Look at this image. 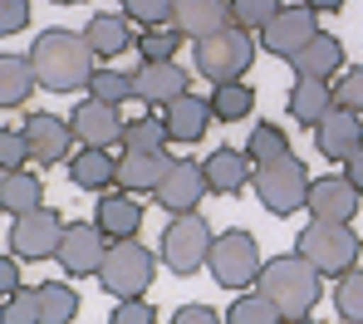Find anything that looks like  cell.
<instances>
[{
	"label": "cell",
	"instance_id": "60d3db41",
	"mask_svg": "<svg viewBox=\"0 0 363 324\" xmlns=\"http://www.w3.org/2000/svg\"><path fill=\"white\" fill-rule=\"evenodd\" d=\"M334 104L363 113V69H339L334 74Z\"/></svg>",
	"mask_w": 363,
	"mask_h": 324
},
{
	"label": "cell",
	"instance_id": "f546056e",
	"mask_svg": "<svg viewBox=\"0 0 363 324\" xmlns=\"http://www.w3.org/2000/svg\"><path fill=\"white\" fill-rule=\"evenodd\" d=\"M79 320V290L64 280L40 285V324H74Z\"/></svg>",
	"mask_w": 363,
	"mask_h": 324
},
{
	"label": "cell",
	"instance_id": "7402d4cb",
	"mask_svg": "<svg viewBox=\"0 0 363 324\" xmlns=\"http://www.w3.org/2000/svg\"><path fill=\"white\" fill-rule=\"evenodd\" d=\"M69 182L79 192H108V187H118V157L108 147H84L69 157Z\"/></svg>",
	"mask_w": 363,
	"mask_h": 324
},
{
	"label": "cell",
	"instance_id": "603a6c76",
	"mask_svg": "<svg viewBox=\"0 0 363 324\" xmlns=\"http://www.w3.org/2000/svg\"><path fill=\"white\" fill-rule=\"evenodd\" d=\"M172 152H123L118 157V187L123 192H157V182L167 177Z\"/></svg>",
	"mask_w": 363,
	"mask_h": 324
},
{
	"label": "cell",
	"instance_id": "d590c367",
	"mask_svg": "<svg viewBox=\"0 0 363 324\" xmlns=\"http://www.w3.org/2000/svg\"><path fill=\"white\" fill-rule=\"evenodd\" d=\"M280 5L285 0H231V25H241L250 35H260L275 15H280Z\"/></svg>",
	"mask_w": 363,
	"mask_h": 324
},
{
	"label": "cell",
	"instance_id": "277c9868",
	"mask_svg": "<svg viewBox=\"0 0 363 324\" xmlns=\"http://www.w3.org/2000/svg\"><path fill=\"white\" fill-rule=\"evenodd\" d=\"M309 167H304L295 152H285V157H275V162H260L255 167V177H250V187L260 196V206L270 211V216H295L304 206V196H309Z\"/></svg>",
	"mask_w": 363,
	"mask_h": 324
},
{
	"label": "cell",
	"instance_id": "1f68e13d",
	"mask_svg": "<svg viewBox=\"0 0 363 324\" xmlns=\"http://www.w3.org/2000/svg\"><path fill=\"white\" fill-rule=\"evenodd\" d=\"M334 310H339V324H363V270H344L334 280Z\"/></svg>",
	"mask_w": 363,
	"mask_h": 324
},
{
	"label": "cell",
	"instance_id": "7bdbcfd3",
	"mask_svg": "<svg viewBox=\"0 0 363 324\" xmlns=\"http://www.w3.org/2000/svg\"><path fill=\"white\" fill-rule=\"evenodd\" d=\"M30 25V0H0V40Z\"/></svg>",
	"mask_w": 363,
	"mask_h": 324
},
{
	"label": "cell",
	"instance_id": "4dcf8cb0",
	"mask_svg": "<svg viewBox=\"0 0 363 324\" xmlns=\"http://www.w3.org/2000/svg\"><path fill=\"white\" fill-rule=\"evenodd\" d=\"M167 143H172V133L152 113H143V118H133L123 128V152H167Z\"/></svg>",
	"mask_w": 363,
	"mask_h": 324
},
{
	"label": "cell",
	"instance_id": "8992f818",
	"mask_svg": "<svg viewBox=\"0 0 363 324\" xmlns=\"http://www.w3.org/2000/svg\"><path fill=\"white\" fill-rule=\"evenodd\" d=\"M211 241H216V231L206 226L201 211H177V216L167 221V231H162L157 256H162V265H167L172 275H196V270H206Z\"/></svg>",
	"mask_w": 363,
	"mask_h": 324
},
{
	"label": "cell",
	"instance_id": "cb8c5ba5",
	"mask_svg": "<svg viewBox=\"0 0 363 324\" xmlns=\"http://www.w3.org/2000/svg\"><path fill=\"white\" fill-rule=\"evenodd\" d=\"M285 108H290V118H295L300 128H314V123L334 108V79H295Z\"/></svg>",
	"mask_w": 363,
	"mask_h": 324
},
{
	"label": "cell",
	"instance_id": "bcb514c9",
	"mask_svg": "<svg viewBox=\"0 0 363 324\" xmlns=\"http://www.w3.org/2000/svg\"><path fill=\"white\" fill-rule=\"evenodd\" d=\"M344 177H349V182L363 192V147H354V152L344 157Z\"/></svg>",
	"mask_w": 363,
	"mask_h": 324
},
{
	"label": "cell",
	"instance_id": "ac0fdd59",
	"mask_svg": "<svg viewBox=\"0 0 363 324\" xmlns=\"http://www.w3.org/2000/svg\"><path fill=\"white\" fill-rule=\"evenodd\" d=\"M211 118H216V113H211V99H196L191 89L162 108V123L172 133V143H201L206 128H211Z\"/></svg>",
	"mask_w": 363,
	"mask_h": 324
},
{
	"label": "cell",
	"instance_id": "484cf974",
	"mask_svg": "<svg viewBox=\"0 0 363 324\" xmlns=\"http://www.w3.org/2000/svg\"><path fill=\"white\" fill-rule=\"evenodd\" d=\"M35 206H45V182H40V172H25V167L0 172V211H5V216H25V211H35Z\"/></svg>",
	"mask_w": 363,
	"mask_h": 324
},
{
	"label": "cell",
	"instance_id": "5b68a950",
	"mask_svg": "<svg viewBox=\"0 0 363 324\" xmlns=\"http://www.w3.org/2000/svg\"><path fill=\"white\" fill-rule=\"evenodd\" d=\"M250 60H255V40H250V30H241V25H226V30H216V35H201L196 50H191L196 74L211 79V84L241 79L245 69H250Z\"/></svg>",
	"mask_w": 363,
	"mask_h": 324
},
{
	"label": "cell",
	"instance_id": "b9f144b4",
	"mask_svg": "<svg viewBox=\"0 0 363 324\" xmlns=\"http://www.w3.org/2000/svg\"><path fill=\"white\" fill-rule=\"evenodd\" d=\"M108 320H113V324H152V320H157V310H152L143 295H133V300H118V310H113Z\"/></svg>",
	"mask_w": 363,
	"mask_h": 324
},
{
	"label": "cell",
	"instance_id": "5bb4252c",
	"mask_svg": "<svg viewBox=\"0 0 363 324\" xmlns=\"http://www.w3.org/2000/svg\"><path fill=\"white\" fill-rule=\"evenodd\" d=\"M359 201H363V192L344 172H334V177H314L309 182L304 211H309V221H354L359 216Z\"/></svg>",
	"mask_w": 363,
	"mask_h": 324
},
{
	"label": "cell",
	"instance_id": "8fae6325",
	"mask_svg": "<svg viewBox=\"0 0 363 324\" xmlns=\"http://www.w3.org/2000/svg\"><path fill=\"white\" fill-rule=\"evenodd\" d=\"M104 251H108V236H104L99 221H69L55 260H60V270L69 275V280H79V275H99Z\"/></svg>",
	"mask_w": 363,
	"mask_h": 324
},
{
	"label": "cell",
	"instance_id": "2e32d148",
	"mask_svg": "<svg viewBox=\"0 0 363 324\" xmlns=\"http://www.w3.org/2000/svg\"><path fill=\"white\" fill-rule=\"evenodd\" d=\"M133 79H138V99L147 108H167L172 99L191 89V74H182L177 60H143V69H133Z\"/></svg>",
	"mask_w": 363,
	"mask_h": 324
},
{
	"label": "cell",
	"instance_id": "9a60e30c",
	"mask_svg": "<svg viewBox=\"0 0 363 324\" xmlns=\"http://www.w3.org/2000/svg\"><path fill=\"white\" fill-rule=\"evenodd\" d=\"M314 147H319L329 162H344L354 147H363V113L334 104V108L314 123Z\"/></svg>",
	"mask_w": 363,
	"mask_h": 324
},
{
	"label": "cell",
	"instance_id": "7dc6e473",
	"mask_svg": "<svg viewBox=\"0 0 363 324\" xmlns=\"http://www.w3.org/2000/svg\"><path fill=\"white\" fill-rule=\"evenodd\" d=\"M304 5H309V10H319V15H339L349 0H304Z\"/></svg>",
	"mask_w": 363,
	"mask_h": 324
},
{
	"label": "cell",
	"instance_id": "ba28073f",
	"mask_svg": "<svg viewBox=\"0 0 363 324\" xmlns=\"http://www.w3.org/2000/svg\"><path fill=\"white\" fill-rule=\"evenodd\" d=\"M206 270L216 285L226 290H245L260 280V251H255V236L250 231H221L211 241V256H206Z\"/></svg>",
	"mask_w": 363,
	"mask_h": 324
},
{
	"label": "cell",
	"instance_id": "ab89813d",
	"mask_svg": "<svg viewBox=\"0 0 363 324\" xmlns=\"http://www.w3.org/2000/svg\"><path fill=\"white\" fill-rule=\"evenodd\" d=\"M25 157H35V152H30V133L25 128H0V172L25 167Z\"/></svg>",
	"mask_w": 363,
	"mask_h": 324
},
{
	"label": "cell",
	"instance_id": "83f0119b",
	"mask_svg": "<svg viewBox=\"0 0 363 324\" xmlns=\"http://www.w3.org/2000/svg\"><path fill=\"white\" fill-rule=\"evenodd\" d=\"M133 20L128 15H94L89 25H84V40H89V50L99 55V60H118L123 50H133V30H128Z\"/></svg>",
	"mask_w": 363,
	"mask_h": 324
},
{
	"label": "cell",
	"instance_id": "e0dca14e",
	"mask_svg": "<svg viewBox=\"0 0 363 324\" xmlns=\"http://www.w3.org/2000/svg\"><path fill=\"white\" fill-rule=\"evenodd\" d=\"M201 167H206L211 196H241L250 187V177H255V162H250L245 147H216Z\"/></svg>",
	"mask_w": 363,
	"mask_h": 324
},
{
	"label": "cell",
	"instance_id": "d6a6232c",
	"mask_svg": "<svg viewBox=\"0 0 363 324\" xmlns=\"http://www.w3.org/2000/svg\"><path fill=\"white\" fill-rule=\"evenodd\" d=\"M226 324H285V315H280V305L265 290H255V295H241L226 310Z\"/></svg>",
	"mask_w": 363,
	"mask_h": 324
},
{
	"label": "cell",
	"instance_id": "7c38bea8",
	"mask_svg": "<svg viewBox=\"0 0 363 324\" xmlns=\"http://www.w3.org/2000/svg\"><path fill=\"white\" fill-rule=\"evenodd\" d=\"M201 196H211V182H206V167L201 162H191V157H172V167H167V177L157 182V192L152 201L162 206V211H196L201 206Z\"/></svg>",
	"mask_w": 363,
	"mask_h": 324
},
{
	"label": "cell",
	"instance_id": "c3c4849f",
	"mask_svg": "<svg viewBox=\"0 0 363 324\" xmlns=\"http://www.w3.org/2000/svg\"><path fill=\"white\" fill-rule=\"evenodd\" d=\"M55 5H79V0H55Z\"/></svg>",
	"mask_w": 363,
	"mask_h": 324
},
{
	"label": "cell",
	"instance_id": "d6986e66",
	"mask_svg": "<svg viewBox=\"0 0 363 324\" xmlns=\"http://www.w3.org/2000/svg\"><path fill=\"white\" fill-rule=\"evenodd\" d=\"M94 221L104 226L108 241H123V236H138L143 231V201L133 192H99V206H94Z\"/></svg>",
	"mask_w": 363,
	"mask_h": 324
},
{
	"label": "cell",
	"instance_id": "8d00e7d4",
	"mask_svg": "<svg viewBox=\"0 0 363 324\" xmlns=\"http://www.w3.org/2000/svg\"><path fill=\"white\" fill-rule=\"evenodd\" d=\"M0 324H40V285H20L15 295L0 300Z\"/></svg>",
	"mask_w": 363,
	"mask_h": 324
},
{
	"label": "cell",
	"instance_id": "52a82bcc",
	"mask_svg": "<svg viewBox=\"0 0 363 324\" xmlns=\"http://www.w3.org/2000/svg\"><path fill=\"white\" fill-rule=\"evenodd\" d=\"M295 251L314 260V270H319V275L339 280L344 270H354V265H359L363 241L349 231V221H309V226L300 231V246H295Z\"/></svg>",
	"mask_w": 363,
	"mask_h": 324
},
{
	"label": "cell",
	"instance_id": "3957f363",
	"mask_svg": "<svg viewBox=\"0 0 363 324\" xmlns=\"http://www.w3.org/2000/svg\"><path fill=\"white\" fill-rule=\"evenodd\" d=\"M157 275V256L138 241V236H123V241H108L104 251V265H99V280L113 300H133V295H147Z\"/></svg>",
	"mask_w": 363,
	"mask_h": 324
},
{
	"label": "cell",
	"instance_id": "4316f807",
	"mask_svg": "<svg viewBox=\"0 0 363 324\" xmlns=\"http://www.w3.org/2000/svg\"><path fill=\"white\" fill-rule=\"evenodd\" d=\"M35 89H40L35 60H25V55H0V108H25Z\"/></svg>",
	"mask_w": 363,
	"mask_h": 324
},
{
	"label": "cell",
	"instance_id": "30bf717a",
	"mask_svg": "<svg viewBox=\"0 0 363 324\" xmlns=\"http://www.w3.org/2000/svg\"><path fill=\"white\" fill-rule=\"evenodd\" d=\"M314 35H319V10H309V5H280V15L260 30V50L275 55V60H295Z\"/></svg>",
	"mask_w": 363,
	"mask_h": 324
},
{
	"label": "cell",
	"instance_id": "d4e9b609",
	"mask_svg": "<svg viewBox=\"0 0 363 324\" xmlns=\"http://www.w3.org/2000/svg\"><path fill=\"white\" fill-rule=\"evenodd\" d=\"M290 65H295L300 79H334V74L344 69V45H339V35H324V30H319Z\"/></svg>",
	"mask_w": 363,
	"mask_h": 324
},
{
	"label": "cell",
	"instance_id": "7a4b0ae2",
	"mask_svg": "<svg viewBox=\"0 0 363 324\" xmlns=\"http://www.w3.org/2000/svg\"><path fill=\"white\" fill-rule=\"evenodd\" d=\"M319 270H314V260L300 256V251H290V256H275L260 265V290L280 305V315H285V324H304L309 320V310L319 305Z\"/></svg>",
	"mask_w": 363,
	"mask_h": 324
},
{
	"label": "cell",
	"instance_id": "44dd1931",
	"mask_svg": "<svg viewBox=\"0 0 363 324\" xmlns=\"http://www.w3.org/2000/svg\"><path fill=\"white\" fill-rule=\"evenodd\" d=\"M172 25L191 40L216 35L231 25V0H172Z\"/></svg>",
	"mask_w": 363,
	"mask_h": 324
},
{
	"label": "cell",
	"instance_id": "4fadbf2b",
	"mask_svg": "<svg viewBox=\"0 0 363 324\" xmlns=\"http://www.w3.org/2000/svg\"><path fill=\"white\" fill-rule=\"evenodd\" d=\"M123 104H104V99H84L74 113H69V128H74V143L79 147H113V143H123Z\"/></svg>",
	"mask_w": 363,
	"mask_h": 324
},
{
	"label": "cell",
	"instance_id": "f35d334b",
	"mask_svg": "<svg viewBox=\"0 0 363 324\" xmlns=\"http://www.w3.org/2000/svg\"><path fill=\"white\" fill-rule=\"evenodd\" d=\"M123 5V15L133 20V25H167L172 20V0H118Z\"/></svg>",
	"mask_w": 363,
	"mask_h": 324
},
{
	"label": "cell",
	"instance_id": "836d02e7",
	"mask_svg": "<svg viewBox=\"0 0 363 324\" xmlns=\"http://www.w3.org/2000/svg\"><path fill=\"white\" fill-rule=\"evenodd\" d=\"M89 94H94V99H104V104H128V99H138V79H133V74H123V69H94Z\"/></svg>",
	"mask_w": 363,
	"mask_h": 324
},
{
	"label": "cell",
	"instance_id": "f1b7e54d",
	"mask_svg": "<svg viewBox=\"0 0 363 324\" xmlns=\"http://www.w3.org/2000/svg\"><path fill=\"white\" fill-rule=\"evenodd\" d=\"M250 108H255V89L245 79H226L211 89V113L221 123H241V118H250Z\"/></svg>",
	"mask_w": 363,
	"mask_h": 324
},
{
	"label": "cell",
	"instance_id": "e575fe53",
	"mask_svg": "<svg viewBox=\"0 0 363 324\" xmlns=\"http://www.w3.org/2000/svg\"><path fill=\"white\" fill-rule=\"evenodd\" d=\"M245 152H250L255 167H260V162H275V157L290 152V133L275 128V123H255V128H250V143H245Z\"/></svg>",
	"mask_w": 363,
	"mask_h": 324
},
{
	"label": "cell",
	"instance_id": "6da1fadb",
	"mask_svg": "<svg viewBox=\"0 0 363 324\" xmlns=\"http://www.w3.org/2000/svg\"><path fill=\"white\" fill-rule=\"evenodd\" d=\"M30 60H35V74H40V89L74 94V89H89L99 55L89 50L84 30H45V35H35Z\"/></svg>",
	"mask_w": 363,
	"mask_h": 324
},
{
	"label": "cell",
	"instance_id": "74e56055",
	"mask_svg": "<svg viewBox=\"0 0 363 324\" xmlns=\"http://www.w3.org/2000/svg\"><path fill=\"white\" fill-rule=\"evenodd\" d=\"M138 50H143V60H177L182 50V30L172 25H147L143 35H138Z\"/></svg>",
	"mask_w": 363,
	"mask_h": 324
},
{
	"label": "cell",
	"instance_id": "f6af8a7d",
	"mask_svg": "<svg viewBox=\"0 0 363 324\" xmlns=\"http://www.w3.org/2000/svg\"><path fill=\"white\" fill-rule=\"evenodd\" d=\"M172 324H221V315H216V310H206V305H186V310L172 315Z\"/></svg>",
	"mask_w": 363,
	"mask_h": 324
},
{
	"label": "cell",
	"instance_id": "9c48e42d",
	"mask_svg": "<svg viewBox=\"0 0 363 324\" xmlns=\"http://www.w3.org/2000/svg\"><path fill=\"white\" fill-rule=\"evenodd\" d=\"M60 241H64V216L50 206H35V211L15 216V226H10V256L20 260H55Z\"/></svg>",
	"mask_w": 363,
	"mask_h": 324
},
{
	"label": "cell",
	"instance_id": "ffe728a7",
	"mask_svg": "<svg viewBox=\"0 0 363 324\" xmlns=\"http://www.w3.org/2000/svg\"><path fill=\"white\" fill-rule=\"evenodd\" d=\"M25 133H30V152H35L40 167L64 162V152L74 147V128L64 118H55V113H30L25 118Z\"/></svg>",
	"mask_w": 363,
	"mask_h": 324
},
{
	"label": "cell",
	"instance_id": "ee69618b",
	"mask_svg": "<svg viewBox=\"0 0 363 324\" xmlns=\"http://www.w3.org/2000/svg\"><path fill=\"white\" fill-rule=\"evenodd\" d=\"M20 285H25V275H20V256H0V300L15 295Z\"/></svg>",
	"mask_w": 363,
	"mask_h": 324
}]
</instances>
